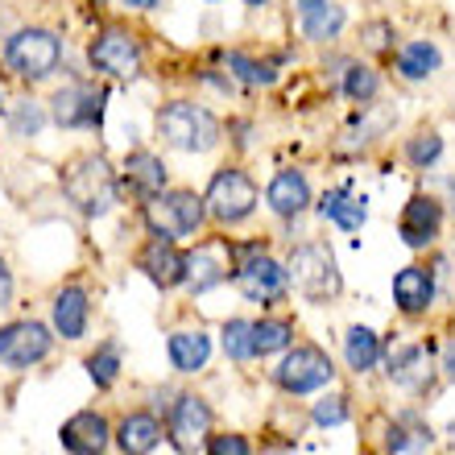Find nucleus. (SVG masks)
I'll use <instances>...</instances> for the list:
<instances>
[{
    "mask_svg": "<svg viewBox=\"0 0 455 455\" xmlns=\"http://www.w3.org/2000/svg\"><path fill=\"white\" fill-rule=\"evenodd\" d=\"M112 100V84L96 79V75L71 71V79L62 87H54L46 100L50 124L67 132H100L104 129V112Z\"/></svg>",
    "mask_w": 455,
    "mask_h": 455,
    "instance_id": "nucleus-5",
    "label": "nucleus"
},
{
    "mask_svg": "<svg viewBox=\"0 0 455 455\" xmlns=\"http://www.w3.org/2000/svg\"><path fill=\"white\" fill-rule=\"evenodd\" d=\"M232 274H236V265H232V252H228V236L204 240V244L187 249V277H182V286L191 294H207V290H216Z\"/></svg>",
    "mask_w": 455,
    "mask_h": 455,
    "instance_id": "nucleus-15",
    "label": "nucleus"
},
{
    "mask_svg": "<svg viewBox=\"0 0 455 455\" xmlns=\"http://www.w3.org/2000/svg\"><path fill=\"white\" fill-rule=\"evenodd\" d=\"M166 347H170V364L179 372H199L207 364V356H212V339L204 331H174Z\"/></svg>",
    "mask_w": 455,
    "mask_h": 455,
    "instance_id": "nucleus-29",
    "label": "nucleus"
},
{
    "mask_svg": "<svg viewBox=\"0 0 455 455\" xmlns=\"http://www.w3.org/2000/svg\"><path fill=\"white\" fill-rule=\"evenodd\" d=\"M294 29L311 46H336L347 29V4L344 0H290Z\"/></svg>",
    "mask_w": 455,
    "mask_h": 455,
    "instance_id": "nucleus-11",
    "label": "nucleus"
},
{
    "mask_svg": "<svg viewBox=\"0 0 455 455\" xmlns=\"http://www.w3.org/2000/svg\"><path fill=\"white\" fill-rule=\"evenodd\" d=\"M116 4L124 12H157L162 4H166V0H116Z\"/></svg>",
    "mask_w": 455,
    "mask_h": 455,
    "instance_id": "nucleus-39",
    "label": "nucleus"
},
{
    "mask_svg": "<svg viewBox=\"0 0 455 455\" xmlns=\"http://www.w3.org/2000/svg\"><path fill=\"white\" fill-rule=\"evenodd\" d=\"M394 302L402 315H422L435 302V269L406 265L394 274Z\"/></svg>",
    "mask_w": 455,
    "mask_h": 455,
    "instance_id": "nucleus-24",
    "label": "nucleus"
},
{
    "mask_svg": "<svg viewBox=\"0 0 455 455\" xmlns=\"http://www.w3.org/2000/svg\"><path fill=\"white\" fill-rule=\"evenodd\" d=\"M9 299H12V274L4 265V257H0V307H9Z\"/></svg>",
    "mask_w": 455,
    "mask_h": 455,
    "instance_id": "nucleus-40",
    "label": "nucleus"
},
{
    "mask_svg": "<svg viewBox=\"0 0 455 455\" xmlns=\"http://www.w3.org/2000/svg\"><path fill=\"white\" fill-rule=\"evenodd\" d=\"M389 124H394V116H389L385 108H377V104L356 108L352 116H347L344 132L331 141V157H339V162H356V157H364L372 145L385 137V129H389Z\"/></svg>",
    "mask_w": 455,
    "mask_h": 455,
    "instance_id": "nucleus-16",
    "label": "nucleus"
},
{
    "mask_svg": "<svg viewBox=\"0 0 455 455\" xmlns=\"http://www.w3.org/2000/svg\"><path fill=\"white\" fill-rule=\"evenodd\" d=\"M286 277L307 302H331V299H339V290H344L336 252L327 249L323 240H302V244H294L286 257Z\"/></svg>",
    "mask_w": 455,
    "mask_h": 455,
    "instance_id": "nucleus-7",
    "label": "nucleus"
},
{
    "mask_svg": "<svg viewBox=\"0 0 455 455\" xmlns=\"http://www.w3.org/2000/svg\"><path fill=\"white\" fill-rule=\"evenodd\" d=\"M356 42L364 54H372V59H389L397 50V25L389 21V17H372V21L360 25Z\"/></svg>",
    "mask_w": 455,
    "mask_h": 455,
    "instance_id": "nucleus-33",
    "label": "nucleus"
},
{
    "mask_svg": "<svg viewBox=\"0 0 455 455\" xmlns=\"http://www.w3.org/2000/svg\"><path fill=\"white\" fill-rule=\"evenodd\" d=\"M240 4H244V9H249V12H261V9H269L274 0H240Z\"/></svg>",
    "mask_w": 455,
    "mask_h": 455,
    "instance_id": "nucleus-42",
    "label": "nucleus"
},
{
    "mask_svg": "<svg viewBox=\"0 0 455 455\" xmlns=\"http://www.w3.org/2000/svg\"><path fill=\"white\" fill-rule=\"evenodd\" d=\"M311 212L319 220H327V224H336L339 232H360V228L369 224V199L356 195L347 182H339V187H331V191L319 195Z\"/></svg>",
    "mask_w": 455,
    "mask_h": 455,
    "instance_id": "nucleus-20",
    "label": "nucleus"
},
{
    "mask_svg": "<svg viewBox=\"0 0 455 455\" xmlns=\"http://www.w3.org/2000/svg\"><path fill=\"white\" fill-rule=\"evenodd\" d=\"M59 191L84 220H104L120 204L116 166L100 149H84L59 170Z\"/></svg>",
    "mask_w": 455,
    "mask_h": 455,
    "instance_id": "nucleus-3",
    "label": "nucleus"
},
{
    "mask_svg": "<svg viewBox=\"0 0 455 455\" xmlns=\"http://www.w3.org/2000/svg\"><path fill=\"white\" fill-rule=\"evenodd\" d=\"M336 92L352 104V108H369L381 100V71L364 59H347V67L339 71Z\"/></svg>",
    "mask_w": 455,
    "mask_h": 455,
    "instance_id": "nucleus-26",
    "label": "nucleus"
},
{
    "mask_svg": "<svg viewBox=\"0 0 455 455\" xmlns=\"http://www.w3.org/2000/svg\"><path fill=\"white\" fill-rule=\"evenodd\" d=\"M402 157H406L410 170H435L439 166V157H443V137H439L435 129H419L414 137H406Z\"/></svg>",
    "mask_w": 455,
    "mask_h": 455,
    "instance_id": "nucleus-32",
    "label": "nucleus"
},
{
    "mask_svg": "<svg viewBox=\"0 0 455 455\" xmlns=\"http://www.w3.org/2000/svg\"><path fill=\"white\" fill-rule=\"evenodd\" d=\"M54 336L46 323L21 319V323H4L0 327V364L4 369H34L37 360L50 356Z\"/></svg>",
    "mask_w": 455,
    "mask_h": 455,
    "instance_id": "nucleus-13",
    "label": "nucleus"
},
{
    "mask_svg": "<svg viewBox=\"0 0 455 455\" xmlns=\"http://www.w3.org/2000/svg\"><path fill=\"white\" fill-rule=\"evenodd\" d=\"M220 336H224V352L232 360H252V356H257V339H252V323H249V319H228Z\"/></svg>",
    "mask_w": 455,
    "mask_h": 455,
    "instance_id": "nucleus-35",
    "label": "nucleus"
},
{
    "mask_svg": "<svg viewBox=\"0 0 455 455\" xmlns=\"http://www.w3.org/2000/svg\"><path fill=\"white\" fill-rule=\"evenodd\" d=\"M232 282H236V290L249 302H277L282 294H286V286H290L286 265L274 261L269 252H257V257H249V261H244L236 274H232Z\"/></svg>",
    "mask_w": 455,
    "mask_h": 455,
    "instance_id": "nucleus-17",
    "label": "nucleus"
},
{
    "mask_svg": "<svg viewBox=\"0 0 455 455\" xmlns=\"http://www.w3.org/2000/svg\"><path fill=\"white\" fill-rule=\"evenodd\" d=\"M394 59V75L402 84H427L443 71V50L435 46L431 37H410V42H397V50L389 54Z\"/></svg>",
    "mask_w": 455,
    "mask_h": 455,
    "instance_id": "nucleus-21",
    "label": "nucleus"
},
{
    "mask_svg": "<svg viewBox=\"0 0 455 455\" xmlns=\"http://www.w3.org/2000/svg\"><path fill=\"white\" fill-rule=\"evenodd\" d=\"M344 360L352 372H369L377 360H381V339L369 327H352L344 336Z\"/></svg>",
    "mask_w": 455,
    "mask_h": 455,
    "instance_id": "nucleus-31",
    "label": "nucleus"
},
{
    "mask_svg": "<svg viewBox=\"0 0 455 455\" xmlns=\"http://www.w3.org/2000/svg\"><path fill=\"white\" fill-rule=\"evenodd\" d=\"M204 4H224V0H204Z\"/></svg>",
    "mask_w": 455,
    "mask_h": 455,
    "instance_id": "nucleus-45",
    "label": "nucleus"
},
{
    "mask_svg": "<svg viewBox=\"0 0 455 455\" xmlns=\"http://www.w3.org/2000/svg\"><path fill=\"white\" fill-rule=\"evenodd\" d=\"M0 62L25 87L50 84L67 67V37L59 29H50V25H17L0 42Z\"/></svg>",
    "mask_w": 455,
    "mask_h": 455,
    "instance_id": "nucleus-2",
    "label": "nucleus"
},
{
    "mask_svg": "<svg viewBox=\"0 0 455 455\" xmlns=\"http://www.w3.org/2000/svg\"><path fill=\"white\" fill-rule=\"evenodd\" d=\"M157 443H162V422L154 414H129L116 427V447L124 455H149Z\"/></svg>",
    "mask_w": 455,
    "mask_h": 455,
    "instance_id": "nucleus-28",
    "label": "nucleus"
},
{
    "mask_svg": "<svg viewBox=\"0 0 455 455\" xmlns=\"http://www.w3.org/2000/svg\"><path fill=\"white\" fill-rule=\"evenodd\" d=\"M252 339H257V356H269V352H282L294 339V327L286 319H261L252 323Z\"/></svg>",
    "mask_w": 455,
    "mask_h": 455,
    "instance_id": "nucleus-34",
    "label": "nucleus"
},
{
    "mask_svg": "<svg viewBox=\"0 0 455 455\" xmlns=\"http://www.w3.org/2000/svg\"><path fill=\"white\" fill-rule=\"evenodd\" d=\"M265 207H269L277 220H290V224L299 216H307L315 207V187H311V179H307V170H299V166L274 170V179L265 182Z\"/></svg>",
    "mask_w": 455,
    "mask_h": 455,
    "instance_id": "nucleus-14",
    "label": "nucleus"
},
{
    "mask_svg": "<svg viewBox=\"0 0 455 455\" xmlns=\"http://www.w3.org/2000/svg\"><path fill=\"white\" fill-rule=\"evenodd\" d=\"M59 439L71 455H104L112 431H108V419H104V414H96V410H79V414H71V419L62 422Z\"/></svg>",
    "mask_w": 455,
    "mask_h": 455,
    "instance_id": "nucleus-22",
    "label": "nucleus"
},
{
    "mask_svg": "<svg viewBox=\"0 0 455 455\" xmlns=\"http://www.w3.org/2000/svg\"><path fill=\"white\" fill-rule=\"evenodd\" d=\"M87 372H92V381H96L100 389H108V385L120 377V356H116V347L104 344L100 352H92V356H87Z\"/></svg>",
    "mask_w": 455,
    "mask_h": 455,
    "instance_id": "nucleus-36",
    "label": "nucleus"
},
{
    "mask_svg": "<svg viewBox=\"0 0 455 455\" xmlns=\"http://www.w3.org/2000/svg\"><path fill=\"white\" fill-rule=\"evenodd\" d=\"M154 137L174 154L204 157L224 145V120L191 96L162 100L154 112Z\"/></svg>",
    "mask_w": 455,
    "mask_h": 455,
    "instance_id": "nucleus-1",
    "label": "nucleus"
},
{
    "mask_svg": "<svg viewBox=\"0 0 455 455\" xmlns=\"http://www.w3.org/2000/svg\"><path fill=\"white\" fill-rule=\"evenodd\" d=\"M137 269H141L157 290H174L182 286L187 277V252L179 249V240H166V236H149L137 252Z\"/></svg>",
    "mask_w": 455,
    "mask_h": 455,
    "instance_id": "nucleus-19",
    "label": "nucleus"
},
{
    "mask_svg": "<svg viewBox=\"0 0 455 455\" xmlns=\"http://www.w3.org/2000/svg\"><path fill=\"white\" fill-rule=\"evenodd\" d=\"M315 422H319V427H339V422H347V397L331 394V397H323V402H315Z\"/></svg>",
    "mask_w": 455,
    "mask_h": 455,
    "instance_id": "nucleus-37",
    "label": "nucleus"
},
{
    "mask_svg": "<svg viewBox=\"0 0 455 455\" xmlns=\"http://www.w3.org/2000/svg\"><path fill=\"white\" fill-rule=\"evenodd\" d=\"M204 204H207V220H212V224L236 228V224H244V220H252V212L261 207V187H257V179H252L240 162H224V166L212 170V179H207Z\"/></svg>",
    "mask_w": 455,
    "mask_h": 455,
    "instance_id": "nucleus-6",
    "label": "nucleus"
},
{
    "mask_svg": "<svg viewBox=\"0 0 455 455\" xmlns=\"http://www.w3.org/2000/svg\"><path fill=\"white\" fill-rule=\"evenodd\" d=\"M141 220L149 228V236L191 240L207 224V204H204V195L191 191V187H166L154 204L141 207Z\"/></svg>",
    "mask_w": 455,
    "mask_h": 455,
    "instance_id": "nucleus-8",
    "label": "nucleus"
},
{
    "mask_svg": "<svg viewBox=\"0 0 455 455\" xmlns=\"http://www.w3.org/2000/svg\"><path fill=\"white\" fill-rule=\"evenodd\" d=\"M87 75L112 87H129L145 75V42L129 21H104L87 37Z\"/></svg>",
    "mask_w": 455,
    "mask_h": 455,
    "instance_id": "nucleus-4",
    "label": "nucleus"
},
{
    "mask_svg": "<svg viewBox=\"0 0 455 455\" xmlns=\"http://www.w3.org/2000/svg\"><path fill=\"white\" fill-rule=\"evenodd\" d=\"M331 377H336V364H331V356H327L323 347H315V344L290 347L286 356H282V364L274 369L277 389H286V394H315V389L331 385Z\"/></svg>",
    "mask_w": 455,
    "mask_h": 455,
    "instance_id": "nucleus-9",
    "label": "nucleus"
},
{
    "mask_svg": "<svg viewBox=\"0 0 455 455\" xmlns=\"http://www.w3.org/2000/svg\"><path fill=\"white\" fill-rule=\"evenodd\" d=\"M207 455H252L244 435H212L207 439Z\"/></svg>",
    "mask_w": 455,
    "mask_h": 455,
    "instance_id": "nucleus-38",
    "label": "nucleus"
},
{
    "mask_svg": "<svg viewBox=\"0 0 455 455\" xmlns=\"http://www.w3.org/2000/svg\"><path fill=\"white\" fill-rule=\"evenodd\" d=\"M212 59L232 75V84L240 92H261V87H274L282 79V59H261V54H252V50H240V46H220Z\"/></svg>",
    "mask_w": 455,
    "mask_h": 455,
    "instance_id": "nucleus-18",
    "label": "nucleus"
},
{
    "mask_svg": "<svg viewBox=\"0 0 455 455\" xmlns=\"http://www.w3.org/2000/svg\"><path fill=\"white\" fill-rule=\"evenodd\" d=\"M207 431H212V406H207L204 397L182 394L179 402L170 406V435H174V443H179L182 451H191Z\"/></svg>",
    "mask_w": 455,
    "mask_h": 455,
    "instance_id": "nucleus-23",
    "label": "nucleus"
},
{
    "mask_svg": "<svg viewBox=\"0 0 455 455\" xmlns=\"http://www.w3.org/2000/svg\"><path fill=\"white\" fill-rule=\"evenodd\" d=\"M4 116H9V137H17V141H34V137H42V129L50 124V108L34 96L17 100Z\"/></svg>",
    "mask_w": 455,
    "mask_h": 455,
    "instance_id": "nucleus-30",
    "label": "nucleus"
},
{
    "mask_svg": "<svg viewBox=\"0 0 455 455\" xmlns=\"http://www.w3.org/2000/svg\"><path fill=\"white\" fill-rule=\"evenodd\" d=\"M92 4H96V9H108V0H92Z\"/></svg>",
    "mask_w": 455,
    "mask_h": 455,
    "instance_id": "nucleus-43",
    "label": "nucleus"
},
{
    "mask_svg": "<svg viewBox=\"0 0 455 455\" xmlns=\"http://www.w3.org/2000/svg\"><path fill=\"white\" fill-rule=\"evenodd\" d=\"M0 112H9V108H4V92H0Z\"/></svg>",
    "mask_w": 455,
    "mask_h": 455,
    "instance_id": "nucleus-44",
    "label": "nucleus"
},
{
    "mask_svg": "<svg viewBox=\"0 0 455 455\" xmlns=\"http://www.w3.org/2000/svg\"><path fill=\"white\" fill-rule=\"evenodd\" d=\"M443 372H447V381H455V344H447V352H443Z\"/></svg>",
    "mask_w": 455,
    "mask_h": 455,
    "instance_id": "nucleus-41",
    "label": "nucleus"
},
{
    "mask_svg": "<svg viewBox=\"0 0 455 455\" xmlns=\"http://www.w3.org/2000/svg\"><path fill=\"white\" fill-rule=\"evenodd\" d=\"M397 236H402V244L414 249V252L431 249L435 240L443 236V204H439L431 191H414L406 204H402Z\"/></svg>",
    "mask_w": 455,
    "mask_h": 455,
    "instance_id": "nucleus-12",
    "label": "nucleus"
},
{
    "mask_svg": "<svg viewBox=\"0 0 455 455\" xmlns=\"http://www.w3.org/2000/svg\"><path fill=\"white\" fill-rule=\"evenodd\" d=\"M116 179H120V191L129 195L137 207H145V204H154L157 195L170 187V166H166V157H162V154H154V149L137 145V149H129V154H124V162H120V170H116Z\"/></svg>",
    "mask_w": 455,
    "mask_h": 455,
    "instance_id": "nucleus-10",
    "label": "nucleus"
},
{
    "mask_svg": "<svg viewBox=\"0 0 455 455\" xmlns=\"http://www.w3.org/2000/svg\"><path fill=\"white\" fill-rule=\"evenodd\" d=\"M87 319H92V302H87L84 286H67L54 294V331L62 339H84Z\"/></svg>",
    "mask_w": 455,
    "mask_h": 455,
    "instance_id": "nucleus-27",
    "label": "nucleus"
},
{
    "mask_svg": "<svg viewBox=\"0 0 455 455\" xmlns=\"http://www.w3.org/2000/svg\"><path fill=\"white\" fill-rule=\"evenodd\" d=\"M389 381L410 389V394H422L431 385V352L422 344H406V347H389Z\"/></svg>",
    "mask_w": 455,
    "mask_h": 455,
    "instance_id": "nucleus-25",
    "label": "nucleus"
}]
</instances>
